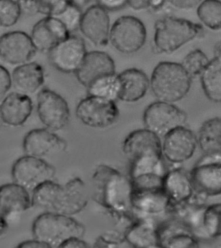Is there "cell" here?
I'll return each instance as SVG.
<instances>
[{
  "instance_id": "26",
  "label": "cell",
  "mask_w": 221,
  "mask_h": 248,
  "mask_svg": "<svg viewBox=\"0 0 221 248\" xmlns=\"http://www.w3.org/2000/svg\"><path fill=\"white\" fill-rule=\"evenodd\" d=\"M121 92L119 100L136 103L143 99L150 88V79L145 73L137 68H129L119 74Z\"/></svg>"
},
{
  "instance_id": "19",
  "label": "cell",
  "mask_w": 221,
  "mask_h": 248,
  "mask_svg": "<svg viewBox=\"0 0 221 248\" xmlns=\"http://www.w3.org/2000/svg\"><path fill=\"white\" fill-rule=\"evenodd\" d=\"M70 35L63 23L51 16H46L38 21L30 34L37 51L47 53Z\"/></svg>"
},
{
  "instance_id": "40",
  "label": "cell",
  "mask_w": 221,
  "mask_h": 248,
  "mask_svg": "<svg viewBox=\"0 0 221 248\" xmlns=\"http://www.w3.org/2000/svg\"><path fill=\"white\" fill-rule=\"evenodd\" d=\"M168 2L180 10H189L199 6L203 0H168Z\"/></svg>"
},
{
  "instance_id": "7",
  "label": "cell",
  "mask_w": 221,
  "mask_h": 248,
  "mask_svg": "<svg viewBox=\"0 0 221 248\" xmlns=\"http://www.w3.org/2000/svg\"><path fill=\"white\" fill-rule=\"evenodd\" d=\"M120 111L116 101L88 95L79 103L76 116L84 125L105 128L118 120Z\"/></svg>"
},
{
  "instance_id": "44",
  "label": "cell",
  "mask_w": 221,
  "mask_h": 248,
  "mask_svg": "<svg viewBox=\"0 0 221 248\" xmlns=\"http://www.w3.org/2000/svg\"><path fill=\"white\" fill-rule=\"evenodd\" d=\"M18 248H49V246L40 240L34 238L32 240H26L18 244Z\"/></svg>"
},
{
  "instance_id": "24",
  "label": "cell",
  "mask_w": 221,
  "mask_h": 248,
  "mask_svg": "<svg viewBox=\"0 0 221 248\" xmlns=\"http://www.w3.org/2000/svg\"><path fill=\"white\" fill-rule=\"evenodd\" d=\"M163 189L170 199L173 210L188 202L195 195L190 174L181 169L168 171L163 179Z\"/></svg>"
},
{
  "instance_id": "17",
  "label": "cell",
  "mask_w": 221,
  "mask_h": 248,
  "mask_svg": "<svg viewBox=\"0 0 221 248\" xmlns=\"http://www.w3.org/2000/svg\"><path fill=\"white\" fill-rule=\"evenodd\" d=\"M123 151L130 163L145 157L163 156L161 138L145 128L128 134L123 144Z\"/></svg>"
},
{
  "instance_id": "1",
  "label": "cell",
  "mask_w": 221,
  "mask_h": 248,
  "mask_svg": "<svg viewBox=\"0 0 221 248\" xmlns=\"http://www.w3.org/2000/svg\"><path fill=\"white\" fill-rule=\"evenodd\" d=\"M92 187L94 201L111 217L128 226L134 222L130 178L112 167L100 165L92 176Z\"/></svg>"
},
{
  "instance_id": "41",
  "label": "cell",
  "mask_w": 221,
  "mask_h": 248,
  "mask_svg": "<svg viewBox=\"0 0 221 248\" xmlns=\"http://www.w3.org/2000/svg\"><path fill=\"white\" fill-rule=\"evenodd\" d=\"M22 9V13L28 15H34L39 13L36 0H17Z\"/></svg>"
},
{
  "instance_id": "45",
  "label": "cell",
  "mask_w": 221,
  "mask_h": 248,
  "mask_svg": "<svg viewBox=\"0 0 221 248\" xmlns=\"http://www.w3.org/2000/svg\"><path fill=\"white\" fill-rule=\"evenodd\" d=\"M1 218V227H0V236H2L3 234L6 233L7 230L9 228V222L6 219Z\"/></svg>"
},
{
  "instance_id": "23",
  "label": "cell",
  "mask_w": 221,
  "mask_h": 248,
  "mask_svg": "<svg viewBox=\"0 0 221 248\" xmlns=\"http://www.w3.org/2000/svg\"><path fill=\"white\" fill-rule=\"evenodd\" d=\"M114 73H116V64L112 58L106 52L92 51L86 54L75 75L79 83L87 88L100 77Z\"/></svg>"
},
{
  "instance_id": "9",
  "label": "cell",
  "mask_w": 221,
  "mask_h": 248,
  "mask_svg": "<svg viewBox=\"0 0 221 248\" xmlns=\"http://www.w3.org/2000/svg\"><path fill=\"white\" fill-rule=\"evenodd\" d=\"M190 177L197 195L205 199L221 195V154L204 155Z\"/></svg>"
},
{
  "instance_id": "33",
  "label": "cell",
  "mask_w": 221,
  "mask_h": 248,
  "mask_svg": "<svg viewBox=\"0 0 221 248\" xmlns=\"http://www.w3.org/2000/svg\"><path fill=\"white\" fill-rule=\"evenodd\" d=\"M209 60L205 52L195 49L186 55L182 65L191 78L200 77L209 64Z\"/></svg>"
},
{
  "instance_id": "31",
  "label": "cell",
  "mask_w": 221,
  "mask_h": 248,
  "mask_svg": "<svg viewBox=\"0 0 221 248\" xmlns=\"http://www.w3.org/2000/svg\"><path fill=\"white\" fill-rule=\"evenodd\" d=\"M197 13L203 26L212 31L221 30V0H203Z\"/></svg>"
},
{
  "instance_id": "30",
  "label": "cell",
  "mask_w": 221,
  "mask_h": 248,
  "mask_svg": "<svg viewBox=\"0 0 221 248\" xmlns=\"http://www.w3.org/2000/svg\"><path fill=\"white\" fill-rule=\"evenodd\" d=\"M88 95L116 101L121 92V81L116 73L100 77L94 80L87 88Z\"/></svg>"
},
{
  "instance_id": "4",
  "label": "cell",
  "mask_w": 221,
  "mask_h": 248,
  "mask_svg": "<svg viewBox=\"0 0 221 248\" xmlns=\"http://www.w3.org/2000/svg\"><path fill=\"white\" fill-rule=\"evenodd\" d=\"M85 227L71 216L46 212L39 215L32 226L34 238L47 244L49 248H61L72 237L82 238Z\"/></svg>"
},
{
  "instance_id": "32",
  "label": "cell",
  "mask_w": 221,
  "mask_h": 248,
  "mask_svg": "<svg viewBox=\"0 0 221 248\" xmlns=\"http://www.w3.org/2000/svg\"><path fill=\"white\" fill-rule=\"evenodd\" d=\"M203 228L207 240L221 237V203L205 207Z\"/></svg>"
},
{
  "instance_id": "37",
  "label": "cell",
  "mask_w": 221,
  "mask_h": 248,
  "mask_svg": "<svg viewBox=\"0 0 221 248\" xmlns=\"http://www.w3.org/2000/svg\"><path fill=\"white\" fill-rule=\"evenodd\" d=\"M124 244H127L125 235L122 236L116 233H109L100 236L94 244V248H120Z\"/></svg>"
},
{
  "instance_id": "16",
  "label": "cell",
  "mask_w": 221,
  "mask_h": 248,
  "mask_svg": "<svg viewBox=\"0 0 221 248\" xmlns=\"http://www.w3.org/2000/svg\"><path fill=\"white\" fill-rule=\"evenodd\" d=\"M111 28L109 11L99 5H92L83 12L79 30L94 45L99 47L108 45Z\"/></svg>"
},
{
  "instance_id": "21",
  "label": "cell",
  "mask_w": 221,
  "mask_h": 248,
  "mask_svg": "<svg viewBox=\"0 0 221 248\" xmlns=\"http://www.w3.org/2000/svg\"><path fill=\"white\" fill-rule=\"evenodd\" d=\"M32 109L33 103L30 96L18 92H12L5 95L1 101V121L7 126H22L32 115Z\"/></svg>"
},
{
  "instance_id": "42",
  "label": "cell",
  "mask_w": 221,
  "mask_h": 248,
  "mask_svg": "<svg viewBox=\"0 0 221 248\" xmlns=\"http://www.w3.org/2000/svg\"><path fill=\"white\" fill-rule=\"evenodd\" d=\"M153 0H127V5L134 11H142L151 9Z\"/></svg>"
},
{
  "instance_id": "25",
  "label": "cell",
  "mask_w": 221,
  "mask_h": 248,
  "mask_svg": "<svg viewBox=\"0 0 221 248\" xmlns=\"http://www.w3.org/2000/svg\"><path fill=\"white\" fill-rule=\"evenodd\" d=\"M124 235L132 248H160L158 226L151 219L136 218L126 229Z\"/></svg>"
},
{
  "instance_id": "29",
  "label": "cell",
  "mask_w": 221,
  "mask_h": 248,
  "mask_svg": "<svg viewBox=\"0 0 221 248\" xmlns=\"http://www.w3.org/2000/svg\"><path fill=\"white\" fill-rule=\"evenodd\" d=\"M197 140L204 155L221 154V118L213 117L204 122Z\"/></svg>"
},
{
  "instance_id": "27",
  "label": "cell",
  "mask_w": 221,
  "mask_h": 248,
  "mask_svg": "<svg viewBox=\"0 0 221 248\" xmlns=\"http://www.w3.org/2000/svg\"><path fill=\"white\" fill-rule=\"evenodd\" d=\"M12 77L13 85L17 92L28 95L35 93L45 82L43 67L35 62H29L16 66Z\"/></svg>"
},
{
  "instance_id": "5",
  "label": "cell",
  "mask_w": 221,
  "mask_h": 248,
  "mask_svg": "<svg viewBox=\"0 0 221 248\" xmlns=\"http://www.w3.org/2000/svg\"><path fill=\"white\" fill-rule=\"evenodd\" d=\"M147 29L143 22L134 16H122L111 28L110 42L113 47L125 55L137 53L147 40Z\"/></svg>"
},
{
  "instance_id": "2",
  "label": "cell",
  "mask_w": 221,
  "mask_h": 248,
  "mask_svg": "<svg viewBox=\"0 0 221 248\" xmlns=\"http://www.w3.org/2000/svg\"><path fill=\"white\" fill-rule=\"evenodd\" d=\"M191 80L182 64L160 62L152 72L150 88L158 101L175 103L189 93Z\"/></svg>"
},
{
  "instance_id": "22",
  "label": "cell",
  "mask_w": 221,
  "mask_h": 248,
  "mask_svg": "<svg viewBox=\"0 0 221 248\" xmlns=\"http://www.w3.org/2000/svg\"><path fill=\"white\" fill-rule=\"evenodd\" d=\"M29 191L16 183L3 185L0 189V217L9 219L26 212L32 205Z\"/></svg>"
},
{
  "instance_id": "14",
  "label": "cell",
  "mask_w": 221,
  "mask_h": 248,
  "mask_svg": "<svg viewBox=\"0 0 221 248\" xmlns=\"http://www.w3.org/2000/svg\"><path fill=\"white\" fill-rule=\"evenodd\" d=\"M37 51L31 36L26 32L15 31L0 38V58L7 64L18 66L26 64Z\"/></svg>"
},
{
  "instance_id": "15",
  "label": "cell",
  "mask_w": 221,
  "mask_h": 248,
  "mask_svg": "<svg viewBox=\"0 0 221 248\" xmlns=\"http://www.w3.org/2000/svg\"><path fill=\"white\" fill-rule=\"evenodd\" d=\"M131 202L136 218L154 220L173 211L163 189H132Z\"/></svg>"
},
{
  "instance_id": "39",
  "label": "cell",
  "mask_w": 221,
  "mask_h": 248,
  "mask_svg": "<svg viewBox=\"0 0 221 248\" xmlns=\"http://www.w3.org/2000/svg\"><path fill=\"white\" fill-rule=\"evenodd\" d=\"M97 4L107 11L120 10L127 5V0H97Z\"/></svg>"
},
{
  "instance_id": "10",
  "label": "cell",
  "mask_w": 221,
  "mask_h": 248,
  "mask_svg": "<svg viewBox=\"0 0 221 248\" xmlns=\"http://www.w3.org/2000/svg\"><path fill=\"white\" fill-rule=\"evenodd\" d=\"M37 113L42 124L48 129L59 131L70 123V108L66 100L56 92L43 89L37 95Z\"/></svg>"
},
{
  "instance_id": "20",
  "label": "cell",
  "mask_w": 221,
  "mask_h": 248,
  "mask_svg": "<svg viewBox=\"0 0 221 248\" xmlns=\"http://www.w3.org/2000/svg\"><path fill=\"white\" fill-rule=\"evenodd\" d=\"M160 248H198L199 240L189 229L176 217L163 221L158 226Z\"/></svg>"
},
{
  "instance_id": "6",
  "label": "cell",
  "mask_w": 221,
  "mask_h": 248,
  "mask_svg": "<svg viewBox=\"0 0 221 248\" xmlns=\"http://www.w3.org/2000/svg\"><path fill=\"white\" fill-rule=\"evenodd\" d=\"M187 114L174 103L157 101L144 111L143 121L145 128L163 138L170 132L185 126Z\"/></svg>"
},
{
  "instance_id": "18",
  "label": "cell",
  "mask_w": 221,
  "mask_h": 248,
  "mask_svg": "<svg viewBox=\"0 0 221 248\" xmlns=\"http://www.w3.org/2000/svg\"><path fill=\"white\" fill-rule=\"evenodd\" d=\"M23 148L26 155L39 157L50 156L64 151L66 142L53 130L48 128H38L31 130L25 136Z\"/></svg>"
},
{
  "instance_id": "36",
  "label": "cell",
  "mask_w": 221,
  "mask_h": 248,
  "mask_svg": "<svg viewBox=\"0 0 221 248\" xmlns=\"http://www.w3.org/2000/svg\"><path fill=\"white\" fill-rule=\"evenodd\" d=\"M39 13L46 16H55L60 14L73 0H36Z\"/></svg>"
},
{
  "instance_id": "13",
  "label": "cell",
  "mask_w": 221,
  "mask_h": 248,
  "mask_svg": "<svg viewBox=\"0 0 221 248\" xmlns=\"http://www.w3.org/2000/svg\"><path fill=\"white\" fill-rule=\"evenodd\" d=\"M198 145L195 134L185 126H180L163 138V157L173 164H181L193 156Z\"/></svg>"
},
{
  "instance_id": "8",
  "label": "cell",
  "mask_w": 221,
  "mask_h": 248,
  "mask_svg": "<svg viewBox=\"0 0 221 248\" xmlns=\"http://www.w3.org/2000/svg\"><path fill=\"white\" fill-rule=\"evenodd\" d=\"M55 169L42 158L26 155L13 165V180L30 192L44 183L53 180Z\"/></svg>"
},
{
  "instance_id": "43",
  "label": "cell",
  "mask_w": 221,
  "mask_h": 248,
  "mask_svg": "<svg viewBox=\"0 0 221 248\" xmlns=\"http://www.w3.org/2000/svg\"><path fill=\"white\" fill-rule=\"evenodd\" d=\"M82 238L72 237L66 240L61 245V248H88L87 242L82 239Z\"/></svg>"
},
{
  "instance_id": "28",
  "label": "cell",
  "mask_w": 221,
  "mask_h": 248,
  "mask_svg": "<svg viewBox=\"0 0 221 248\" xmlns=\"http://www.w3.org/2000/svg\"><path fill=\"white\" fill-rule=\"evenodd\" d=\"M204 93L209 101L221 103V44L215 47V56L200 76Z\"/></svg>"
},
{
  "instance_id": "11",
  "label": "cell",
  "mask_w": 221,
  "mask_h": 248,
  "mask_svg": "<svg viewBox=\"0 0 221 248\" xmlns=\"http://www.w3.org/2000/svg\"><path fill=\"white\" fill-rule=\"evenodd\" d=\"M87 53L84 40L70 35L48 54L50 63L56 70L64 74H76Z\"/></svg>"
},
{
  "instance_id": "46",
  "label": "cell",
  "mask_w": 221,
  "mask_h": 248,
  "mask_svg": "<svg viewBox=\"0 0 221 248\" xmlns=\"http://www.w3.org/2000/svg\"><path fill=\"white\" fill-rule=\"evenodd\" d=\"M75 4L78 5V6L81 7L86 3L89 2L90 0H73Z\"/></svg>"
},
{
  "instance_id": "35",
  "label": "cell",
  "mask_w": 221,
  "mask_h": 248,
  "mask_svg": "<svg viewBox=\"0 0 221 248\" xmlns=\"http://www.w3.org/2000/svg\"><path fill=\"white\" fill-rule=\"evenodd\" d=\"M83 12L80 7L74 3L69 5L64 11L54 16L60 20L70 32L79 30Z\"/></svg>"
},
{
  "instance_id": "34",
  "label": "cell",
  "mask_w": 221,
  "mask_h": 248,
  "mask_svg": "<svg viewBox=\"0 0 221 248\" xmlns=\"http://www.w3.org/2000/svg\"><path fill=\"white\" fill-rule=\"evenodd\" d=\"M22 14V9L17 0H0V25L2 28L15 26Z\"/></svg>"
},
{
  "instance_id": "12",
  "label": "cell",
  "mask_w": 221,
  "mask_h": 248,
  "mask_svg": "<svg viewBox=\"0 0 221 248\" xmlns=\"http://www.w3.org/2000/svg\"><path fill=\"white\" fill-rule=\"evenodd\" d=\"M88 203L85 183L76 177L66 184L59 185L51 212L72 217L81 212Z\"/></svg>"
},
{
  "instance_id": "38",
  "label": "cell",
  "mask_w": 221,
  "mask_h": 248,
  "mask_svg": "<svg viewBox=\"0 0 221 248\" xmlns=\"http://www.w3.org/2000/svg\"><path fill=\"white\" fill-rule=\"evenodd\" d=\"M13 84L12 75L5 67H0V95L4 97L8 94L11 86Z\"/></svg>"
},
{
  "instance_id": "3",
  "label": "cell",
  "mask_w": 221,
  "mask_h": 248,
  "mask_svg": "<svg viewBox=\"0 0 221 248\" xmlns=\"http://www.w3.org/2000/svg\"><path fill=\"white\" fill-rule=\"evenodd\" d=\"M204 34L203 25L184 18L163 17L155 24L154 47L158 53H173Z\"/></svg>"
}]
</instances>
